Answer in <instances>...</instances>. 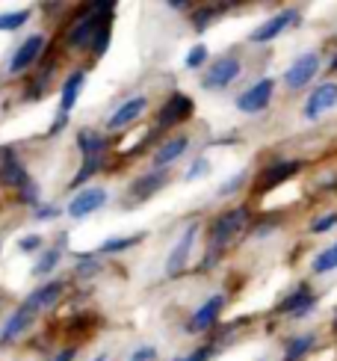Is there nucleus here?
Returning <instances> with one entry per match:
<instances>
[{"label":"nucleus","mask_w":337,"mask_h":361,"mask_svg":"<svg viewBox=\"0 0 337 361\" xmlns=\"http://www.w3.org/2000/svg\"><path fill=\"white\" fill-rule=\"evenodd\" d=\"M59 258H63V249H48V252H44L42 258L36 261V267H33V276H48L51 269H56Z\"/></svg>","instance_id":"28"},{"label":"nucleus","mask_w":337,"mask_h":361,"mask_svg":"<svg viewBox=\"0 0 337 361\" xmlns=\"http://www.w3.org/2000/svg\"><path fill=\"white\" fill-rule=\"evenodd\" d=\"M192 110H195L192 98L175 92L172 98L163 104V110L157 113V128L163 130V128H175V125H180V122H187V118L192 116Z\"/></svg>","instance_id":"7"},{"label":"nucleus","mask_w":337,"mask_h":361,"mask_svg":"<svg viewBox=\"0 0 337 361\" xmlns=\"http://www.w3.org/2000/svg\"><path fill=\"white\" fill-rule=\"evenodd\" d=\"M74 355H78V347H66V350H59L51 361H74Z\"/></svg>","instance_id":"36"},{"label":"nucleus","mask_w":337,"mask_h":361,"mask_svg":"<svg viewBox=\"0 0 337 361\" xmlns=\"http://www.w3.org/2000/svg\"><path fill=\"white\" fill-rule=\"evenodd\" d=\"M142 240H145V234H130V237H110V240H104V243H101V249H98V252H104V255L128 252L130 246H136V243H142Z\"/></svg>","instance_id":"25"},{"label":"nucleus","mask_w":337,"mask_h":361,"mask_svg":"<svg viewBox=\"0 0 337 361\" xmlns=\"http://www.w3.org/2000/svg\"><path fill=\"white\" fill-rule=\"evenodd\" d=\"M337 225V210H331V214H326V216H319L317 222H311V234H326V231H331Z\"/></svg>","instance_id":"31"},{"label":"nucleus","mask_w":337,"mask_h":361,"mask_svg":"<svg viewBox=\"0 0 337 361\" xmlns=\"http://www.w3.org/2000/svg\"><path fill=\"white\" fill-rule=\"evenodd\" d=\"M314 343H317L314 335H299V338H293V341L287 343V350H284V361H302L305 355L314 350Z\"/></svg>","instance_id":"23"},{"label":"nucleus","mask_w":337,"mask_h":361,"mask_svg":"<svg viewBox=\"0 0 337 361\" xmlns=\"http://www.w3.org/2000/svg\"><path fill=\"white\" fill-rule=\"evenodd\" d=\"M110 15L106 12H95L89 6V12H83L74 27L66 33L68 48L74 51H92V54H104L106 51V42H110Z\"/></svg>","instance_id":"1"},{"label":"nucleus","mask_w":337,"mask_h":361,"mask_svg":"<svg viewBox=\"0 0 337 361\" xmlns=\"http://www.w3.org/2000/svg\"><path fill=\"white\" fill-rule=\"evenodd\" d=\"M21 199H24L27 204H39V190L33 187V180H30V184L21 190Z\"/></svg>","instance_id":"35"},{"label":"nucleus","mask_w":337,"mask_h":361,"mask_svg":"<svg viewBox=\"0 0 337 361\" xmlns=\"http://www.w3.org/2000/svg\"><path fill=\"white\" fill-rule=\"evenodd\" d=\"M30 320H33V314H30L24 305L15 308V311L9 314V320L4 323V329H0V350L9 347V343H12L15 338H21V332L30 326Z\"/></svg>","instance_id":"18"},{"label":"nucleus","mask_w":337,"mask_h":361,"mask_svg":"<svg viewBox=\"0 0 337 361\" xmlns=\"http://www.w3.org/2000/svg\"><path fill=\"white\" fill-rule=\"evenodd\" d=\"M92 361H106V355H98V358H92Z\"/></svg>","instance_id":"41"},{"label":"nucleus","mask_w":337,"mask_h":361,"mask_svg":"<svg viewBox=\"0 0 337 361\" xmlns=\"http://www.w3.org/2000/svg\"><path fill=\"white\" fill-rule=\"evenodd\" d=\"M329 68H331V71H337V56L331 59V66H329Z\"/></svg>","instance_id":"40"},{"label":"nucleus","mask_w":337,"mask_h":361,"mask_svg":"<svg viewBox=\"0 0 337 361\" xmlns=\"http://www.w3.org/2000/svg\"><path fill=\"white\" fill-rule=\"evenodd\" d=\"M63 296V281H44L42 288H36L33 293H30L27 299H24V308L30 311V314H36V311H44V308H51L56 299Z\"/></svg>","instance_id":"15"},{"label":"nucleus","mask_w":337,"mask_h":361,"mask_svg":"<svg viewBox=\"0 0 337 361\" xmlns=\"http://www.w3.org/2000/svg\"><path fill=\"white\" fill-rule=\"evenodd\" d=\"M106 202V190L104 187H86L80 192H74V199L68 202V216L71 219H83L89 214H95L98 207Z\"/></svg>","instance_id":"11"},{"label":"nucleus","mask_w":337,"mask_h":361,"mask_svg":"<svg viewBox=\"0 0 337 361\" xmlns=\"http://www.w3.org/2000/svg\"><path fill=\"white\" fill-rule=\"evenodd\" d=\"M30 21V9H18V12H0V30L4 33H15Z\"/></svg>","instance_id":"27"},{"label":"nucleus","mask_w":337,"mask_h":361,"mask_svg":"<svg viewBox=\"0 0 337 361\" xmlns=\"http://www.w3.org/2000/svg\"><path fill=\"white\" fill-rule=\"evenodd\" d=\"M272 92H275V80L272 78H264V80H255L246 92H243L237 98V107L240 113H260V110H266V104L272 101Z\"/></svg>","instance_id":"6"},{"label":"nucleus","mask_w":337,"mask_h":361,"mask_svg":"<svg viewBox=\"0 0 337 361\" xmlns=\"http://www.w3.org/2000/svg\"><path fill=\"white\" fill-rule=\"evenodd\" d=\"M319 71V56L317 54H302L299 59H293V66H290L284 71V83L287 89H293V92H299V89H305Z\"/></svg>","instance_id":"5"},{"label":"nucleus","mask_w":337,"mask_h":361,"mask_svg":"<svg viewBox=\"0 0 337 361\" xmlns=\"http://www.w3.org/2000/svg\"><path fill=\"white\" fill-rule=\"evenodd\" d=\"M83 83H86V71H71L66 83H63V92H59V116H68L74 110V104H78L80 92H83Z\"/></svg>","instance_id":"16"},{"label":"nucleus","mask_w":337,"mask_h":361,"mask_svg":"<svg viewBox=\"0 0 337 361\" xmlns=\"http://www.w3.org/2000/svg\"><path fill=\"white\" fill-rule=\"evenodd\" d=\"M187 4H183V0H168V9H183Z\"/></svg>","instance_id":"39"},{"label":"nucleus","mask_w":337,"mask_h":361,"mask_svg":"<svg viewBox=\"0 0 337 361\" xmlns=\"http://www.w3.org/2000/svg\"><path fill=\"white\" fill-rule=\"evenodd\" d=\"M314 305H317V293L308 288V284H302V288H296V290L278 305V311H281V314H296V317H305V314H308Z\"/></svg>","instance_id":"17"},{"label":"nucleus","mask_w":337,"mask_h":361,"mask_svg":"<svg viewBox=\"0 0 337 361\" xmlns=\"http://www.w3.org/2000/svg\"><path fill=\"white\" fill-rule=\"evenodd\" d=\"M311 269L317 276H326V273H334L337 269V243L334 246H326L323 252L317 255V258L311 261Z\"/></svg>","instance_id":"24"},{"label":"nucleus","mask_w":337,"mask_h":361,"mask_svg":"<svg viewBox=\"0 0 337 361\" xmlns=\"http://www.w3.org/2000/svg\"><path fill=\"white\" fill-rule=\"evenodd\" d=\"M240 71H243V63L237 56H222L216 59L207 74H204V89H225L228 83H234L240 78Z\"/></svg>","instance_id":"8"},{"label":"nucleus","mask_w":337,"mask_h":361,"mask_svg":"<svg viewBox=\"0 0 337 361\" xmlns=\"http://www.w3.org/2000/svg\"><path fill=\"white\" fill-rule=\"evenodd\" d=\"M187 145H190L187 137H172V140H166V142L157 148V152H154V166H157V169L172 166V163L180 160V154L187 152Z\"/></svg>","instance_id":"20"},{"label":"nucleus","mask_w":337,"mask_h":361,"mask_svg":"<svg viewBox=\"0 0 337 361\" xmlns=\"http://www.w3.org/2000/svg\"><path fill=\"white\" fill-rule=\"evenodd\" d=\"M334 107H337V83L331 80V83H319L317 89H311L302 113H305V118H319Z\"/></svg>","instance_id":"9"},{"label":"nucleus","mask_w":337,"mask_h":361,"mask_svg":"<svg viewBox=\"0 0 337 361\" xmlns=\"http://www.w3.org/2000/svg\"><path fill=\"white\" fill-rule=\"evenodd\" d=\"M299 21V9H284V12H275L272 18H266L260 27H255L252 30V36H249V42L252 44H266V42H272V39H278L287 27H293Z\"/></svg>","instance_id":"3"},{"label":"nucleus","mask_w":337,"mask_h":361,"mask_svg":"<svg viewBox=\"0 0 337 361\" xmlns=\"http://www.w3.org/2000/svg\"><path fill=\"white\" fill-rule=\"evenodd\" d=\"M195 237H198V225H195V222H190L187 228H183V234L178 237V243H175L172 255H168V261H166V273H168V276H180V269L187 267Z\"/></svg>","instance_id":"10"},{"label":"nucleus","mask_w":337,"mask_h":361,"mask_svg":"<svg viewBox=\"0 0 337 361\" xmlns=\"http://www.w3.org/2000/svg\"><path fill=\"white\" fill-rule=\"evenodd\" d=\"M246 225H249V207L246 204H237L231 210H225V214H219L210 225V249H222L228 240L234 234H240Z\"/></svg>","instance_id":"2"},{"label":"nucleus","mask_w":337,"mask_h":361,"mask_svg":"<svg viewBox=\"0 0 337 361\" xmlns=\"http://www.w3.org/2000/svg\"><path fill=\"white\" fill-rule=\"evenodd\" d=\"M56 214H59V210H56V207H48V204L36 210V216H39V219H54Z\"/></svg>","instance_id":"37"},{"label":"nucleus","mask_w":337,"mask_h":361,"mask_svg":"<svg viewBox=\"0 0 337 361\" xmlns=\"http://www.w3.org/2000/svg\"><path fill=\"white\" fill-rule=\"evenodd\" d=\"M42 243H44V240H42L39 234H27V237L18 240V249H21V252H36Z\"/></svg>","instance_id":"32"},{"label":"nucleus","mask_w":337,"mask_h":361,"mask_svg":"<svg viewBox=\"0 0 337 361\" xmlns=\"http://www.w3.org/2000/svg\"><path fill=\"white\" fill-rule=\"evenodd\" d=\"M157 358V350L154 347H140L133 355H130V361H154Z\"/></svg>","instance_id":"33"},{"label":"nucleus","mask_w":337,"mask_h":361,"mask_svg":"<svg viewBox=\"0 0 337 361\" xmlns=\"http://www.w3.org/2000/svg\"><path fill=\"white\" fill-rule=\"evenodd\" d=\"M78 148H80L83 160H92V157H104L110 142H106V137H101L98 130L83 128V130H78Z\"/></svg>","instance_id":"19"},{"label":"nucleus","mask_w":337,"mask_h":361,"mask_svg":"<svg viewBox=\"0 0 337 361\" xmlns=\"http://www.w3.org/2000/svg\"><path fill=\"white\" fill-rule=\"evenodd\" d=\"M30 184V175L27 169L18 163L12 152H4L0 154V187H9V190H24Z\"/></svg>","instance_id":"14"},{"label":"nucleus","mask_w":337,"mask_h":361,"mask_svg":"<svg viewBox=\"0 0 337 361\" xmlns=\"http://www.w3.org/2000/svg\"><path fill=\"white\" fill-rule=\"evenodd\" d=\"M204 172H207V160H204V157H198V160H195V166H190V172H187V180L202 178Z\"/></svg>","instance_id":"34"},{"label":"nucleus","mask_w":337,"mask_h":361,"mask_svg":"<svg viewBox=\"0 0 337 361\" xmlns=\"http://www.w3.org/2000/svg\"><path fill=\"white\" fill-rule=\"evenodd\" d=\"M166 187V172L160 169V172H154V175H142V178H136L133 180V187H130V195L133 199H140V202H145V199H151L157 190H163Z\"/></svg>","instance_id":"21"},{"label":"nucleus","mask_w":337,"mask_h":361,"mask_svg":"<svg viewBox=\"0 0 337 361\" xmlns=\"http://www.w3.org/2000/svg\"><path fill=\"white\" fill-rule=\"evenodd\" d=\"M216 18H219V9H216V6H204V9L192 12V24H195V30H207V24H210V21H216Z\"/></svg>","instance_id":"29"},{"label":"nucleus","mask_w":337,"mask_h":361,"mask_svg":"<svg viewBox=\"0 0 337 361\" xmlns=\"http://www.w3.org/2000/svg\"><path fill=\"white\" fill-rule=\"evenodd\" d=\"M222 308H225V296L222 293H216V296H210L207 302L198 308L192 317H190V323H187V332H192V335H202V332H207V329H213L216 326V320H219V314H222Z\"/></svg>","instance_id":"12"},{"label":"nucleus","mask_w":337,"mask_h":361,"mask_svg":"<svg viewBox=\"0 0 337 361\" xmlns=\"http://www.w3.org/2000/svg\"><path fill=\"white\" fill-rule=\"evenodd\" d=\"M207 44H195V48L187 54V59H183V66H187V68H202L204 63H207Z\"/></svg>","instance_id":"30"},{"label":"nucleus","mask_w":337,"mask_h":361,"mask_svg":"<svg viewBox=\"0 0 337 361\" xmlns=\"http://www.w3.org/2000/svg\"><path fill=\"white\" fill-rule=\"evenodd\" d=\"M44 44H48V39H44V33H33V36H27L21 44H18V51L12 54V59H9V74H21V71H27L30 66H36V59L42 56V51H44Z\"/></svg>","instance_id":"4"},{"label":"nucleus","mask_w":337,"mask_h":361,"mask_svg":"<svg viewBox=\"0 0 337 361\" xmlns=\"http://www.w3.org/2000/svg\"><path fill=\"white\" fill-rule=\"evenodd\" d=\"M299 166H302L299 160H281V163H275V166H269L264 175H260V178H264V187L269 190L275 184H284L287 178H293L299 172Z\"/></svg>","instance_id":"22"},{"label":"nucleus","mask_w":337,"mask_h":361,"mask_svg":"<svg viewBox=\"0 0 337 361\" xmlns=\"http://www.w3.org/2000/svg\"><path fill=\"white\" fill-rule=\"evenodd\" d=\"M240 184H243V175H234L231 180H228V184H222V192H234Z\"/></svg>","instance_id":"38"},{"label":"nucleus","mask_w":337,"mask_h":361,"mask_svg":"<svg viewBox=\"0 0 337 361\" xmlns=\"http://www.w3.org/2000/svg\"><path fill=\"white\" fill-rule=\"evenodd\" d=\"M145 107H148V98L145 95H136V98H130V101H125L121 107H116V113L106 118V130H121V128H128V125H133L136 118H140L142 113H145Z\"/></svg>","instance_id":"13"},{"label":"nucleus","mask_w":337,"mask_h":361,"mask_svg":"<svg viewBox=\"0 0 337 361\" xmlns=\"http://www.w3.org/2000/svg\"><path fill=\"white\" fill-rule=\"evenodd\" d=\"M178 361H187V358H178Z\"/></svg>","instance_id":"42"},{"label":"nucleus","mask_w":337,"mask_h":361,"mask_svg":"<svg viewBox=\"0 0 337 361\" xmlns=\"http://www.w3.org/2000/svg\"><path fill=\"white\" fill-rule=\"evenodd\" d=\"M101 160H104V157L83 160V166L78 169V175H74V178L68 180V190H78V187H83V184H86V180H89L92 175H98V169H101Z\"/></svg>","instance_id":"26"}]
</instances>
